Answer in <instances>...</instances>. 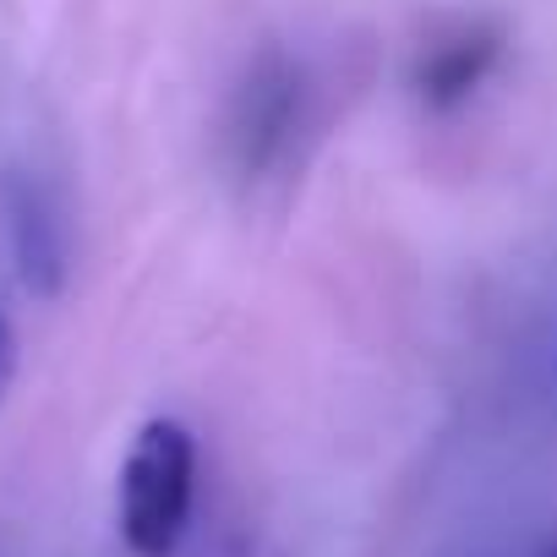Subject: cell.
Segmentation results:
<instances>
[{
  "label": "cell",
  "mask_w": 557,
  "mask_h": 557,
  "mask_svg": "<svg viewBox=\"0 0 557 557\" xmlns=\"http://www.w3.org/2000/svg\"><path fill=\"white\" fill-rule=\"evenodd\" d=\"M301 126H307V72L278 45H268L246 61V72L235 77V88L224 99V121H219L224 170L240 186L268 181L290 159Z\"/></svg>",
  "instance_id": "cell-1"
},
{
  "label": "cell",
  "mask_w": 557,
  "mask_h": 557,
  "mask_svg": "<svg viewBox=\"0 0 557 557\" xmlns=\"http://www.w3.org/2000/svg\"><path fill=\"white\" fill-rule=\"evenodd\" d=\"M503 61V28L497 23H465L443 39H432L410 72L416 99L432 115H448L459 104H470V94L492 77V66Z\"/></svg>",
  "instance_id": "cell-3"
},
{
  "label": "cell",
  "mask_w": 557,
  "mask_h": 557,
  "mask_svg": "<svg viewBox=\"0 0 557 557\" xmlns=\"http://www.w3.org/2000/svg\"><path fill=\"white\" fill-rule=\"evenodd\" d=\"M12 377H17V339H12L7 318H0V399L12 394Z\"/></svg>",
  "instance_id": "cell-5"
},
{
  "label": "cell",
  "mask_w": 557,
  "mask_h": 557,
  "mask_svg": "<svg viewBox=\"0 0 557 557\" xmlns=\"http://www.w3.org/2000/svg\"><path fill=\"white\" fill-rule=\"evenodd\" d=\"M12 251H17V273L23 285L50 301L66 285V246H61V219L50 213L45 191L28 181H12Z\"/></svg>",
  "instance_id": "cell-4"
},
{
  "label": "cell",
  "mask_w": 557,
  "mask_h": 557,
  "mask_svg": "<svg viewBox=\"0 0 557 557\" xmlns=\"http://www.w3.org/2000/svg\"><path fill=\"white\" fill-rule=\"evenodd\" d=\"M197 486V448L181 421H148L121 470V535L137 557H175Z\"/></svg>",
  "instance_id": "cell-2"
},
{
  "label": "cell",
  "mask_w": 557,
  "mask_h": 557,
  "mask_svg": "<svg viewBox=\"0 0 557 557\" xmlns=\"http://www.w3.org/2000/svg\"><path fill=\"white\" fill-rule=\"evenodd\" d=\"M541 557H557V541H546V552H541Z\"/></svg>",
  "instance_id": "cell-6"
}]
</instances>
